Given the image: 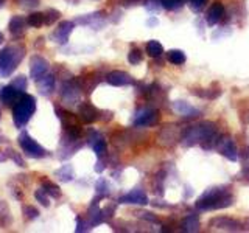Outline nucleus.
Wrapping results in <instances>:
<instances>
[{"label":"nucleus","instance_id":"6","mask_svg":"<svg viewBox=\"0 0 249 233\" xmlns=\"http://www.w3.org/2000/svg\"><path fill=\"white\" fill-rule=\"evenodd\" d=\"M75 28V22L72 20H62L58 23V27L54 28V31L52 33L50 39L54 44H59V45H66L69 42V37L72 34V31Z\"/></svg>","mask_w":249,"mask_h":233},{"label":"nucleus","instance_id":"40","mask_svg":"<svg viewBox=\"0 0 249 233\" xmlns=\"http://www.w3.org/2000/svg\"><path fill=\"white\" fill-rule=\"evenodd\" d=\"M18 5L20 8H25V10H31V8H36L39 5V0H18Z\"/></svg>","mask_w":249,"mask_h":233},{"label":"nucleus","instance_id":"15","mask_svg":"<svg viewBox=\"0 0 249 233\" xmlns=\"http://www.w3.org/2000/svg\"><path fill=\"white\" fill-rule=\"evenodd\" d=\"M27 27H28V23L23 16H13L10 19V23H8V30H10V33L14 39H20L25 34Z\"/></svg>","mask_w":249,"mask_h":233},{"label":"nucleus","instance_id":"41","mask_svg":"<svg viewBox=\"0 0 249 233\" xmlns=\"http://www.w3.org/2000/svg\"><path fill=\"white\" fill-rule=\"evenodd\" d=\"M106 165H107V162L105 157H98L97 163H95V173H103V171L106 169Z\"/></svg>","mask_w":249,"mask_h":233},{"label":"nucleus","instance_id":"51","mask_svg":"<svg viewBox=\"0 0 249 233\" xmlns=\"http://www.w3.org/2000/svg\"><path fill=\"white\" fill-rule=\"evenodd\" d=\"M0 120H2V112H0Z\"/></svg>","mask_w":249,"mask_h":233},{"label":"nucleus","instance_id":"34","mask_svg":"<svg viewBox=\"0 0 249 233\" xmlns=\"http://www.w3.org/2000/svg\"><path fill=\"white\" fill-rule=\"evenodd\" d=\"M8 154H10V160H13L18 166H20V168H27V163H25V160L22 159L20 152L11 150V148H8Z\"/></svg>","mask_w":249,"mask_h":233},{"label":"nucleus","instance_id":"50","mask_svg":"<svg viewBox=\"0 0 249 233\" xmlns=\"http://www.w3.org/2000/svg\"><path fill=\"white\" fill-rule=\"evenodd\" d=\"M5 5V0H0V8H2Z\"/></svg>","mask_w":249,"mask_h":233},{"label":"nucleus","instance_id":"38","mask_svg":"<svg viewBox=\"0 0 249 233\" xmlns=\"http://www.w3.org/2000/svg\"><path fill=\"white\" fill-rule=\"evenodd\" d=\"M75 221H76V227H75V232H76V233L88 232V230L90 229V224H89V222H86L81 216H76V217H75Z\"/></svg>","mask_w":249,"mask_h":233},{"label":"nucleus","instance_id":"49","mask_svg":"<svg viewBox=\"0 0 249 233\" xmlns=\"http://www.w3.org/2000/svg\"><path fill=\"white\" fill-rule=\"evenodd\" d=\"M3 41H5V37H3V34H2V31H0V45L3 44Z\"/></svg>","mask_w":249,"mask_h":233},{"label":"nucleus","instance_id":"32","mask_svg":"<svg viewBox=\"0 0 249 233\" xmlns=\"http://www.w3.org/2000/svg\"><path fill=\"white\" fill-rule=\"evenodd\" d=\"M11 85H14V87L18 89V90H20L22 93H25V90H27V87H28V80H27V76H25V75H19V76L13 78Z\"/></svg>","mask_w":249,"mask_h":233},{"label":"nucleus","instance_id":"10","mask_svg":"<svg viewBox=\"0 0 249 233\" xmlns=\"http://www.w3.org/2000/svg\"><path fill=\"white\" fill-rule=\"evenodd\" d=\"M22 95H23V93L16 89L14 85H11V84L0 87V103L8 106V107H13L16 103H18Z\"/></svg>","mask_w":249,"mask_h":233},{"label":"nucleus","instance_id":"42","mask_svg":"<svg viewBox=\"0 0 249 233\" xmlns=\"http://www.w3.org/2000/svg\"><path fill=\"white\" fill-rule=\"evenodd\" d=\"M10 160V154H8V150L0 151V163H5Z\"/></svg>","mask_w":249,"mask_h":233},{"label":"nucleus","instance_id":"33","mask_svg":"<svg viewBox=\"0 0 249 233\" xmlns=\"http://www.w3.org/2000/svg\"><path fill=\"white\" fill-rule=\"evenodd\" d=\"M35 199H36L42 207H50V199H52V198L45 193V190L42 188V186H41L39 190L35 191Z\"/></svg>","mask_w":249,"mask_h":233},{"label":"nucleus","instance_id":"46","mask_svg":"<svg viewBox=\"0 0 249 233\" xmlns=\"http://www.w3.org/2000/svg\"><path fill=\"white\" fill-rule=\"evenodd\" d=\"M11 194H13V196H14L16 199H18V200L22 199V191H20L19 188H13V190H11Z\"/></svg>","mask_w":249,"mask_h":233},{"label":"nucleus","instance_id":"18","mask_svg":"<svg viewBox=\"0 0 249 233\" xmlns=\"http://www.w3.org/2000/svg\"><path fill=\"white\" fill-rule=\"evenodd\" d=\"M106 81L111 85H115V87H122V85H128L134 83L131 75H128L126 72H122V70H115V72L107 73Z\"/></svg>","mask_w":249,"mask_h":233},{"label":"nucleus","instance_id":"5","mask_svg":"<svg viewBox=\"0 0 249 233\" xmlns=\"http://www.w3.org/2000/svg\"><path fill=\"white\" fill-rule=\"evenodd\" d=\"M81 84L78 80H73V78H69V80H64L61 84V98L66 104L75 106L80 104V97H81Z\"/></svg>","mask_w":249,"mask_h":233},{"label":"nucleus","instance_id":"45","mask_svg":"<svg viewBox=\"0 0 249 233\" xmlns=\"http://www.w3.org/2000/svg\"><path fill=\"white\" fill-rule=\"evenodd\" d=\"M119 2L123 5V6H132V5H136L139 0H119Z\"/></svg>","mask_w":249,"mask_h":233},{"label":"nucleus","instance_id":"28","mask_svg":"<svg viewBox=\"0 0 249 233\" xmlns=\"http://www.w3.org/2000/svg\"><path fill=\"white\" fill-rule=\"evenodd\" d=\"M27 23L31 28H39L44 25V13H31L27 16Z\"/></svg>","mask_w":249,"mask_h":233},{"label":"nucleus","instance_id":"4","mask_svg":"<svg viewBox=\"0 0 249 233\" xmlns=\"http://www.w3.org/2000/svg\"><path fill=\"white\" fill-rule=\"evenodd\" d=\"M18 143L20 146L22 152H25V155H28V157H31V159H44L45 155L49 154L45 148L39 145L27 131H22L19 134Z\"/></svg>","mask_w":249,"mask_h":233},{"label":"nucleus","instance_id":"35","mask_svg":"<svg viewBox=\"0 0 249 233\" xmlns=\"http://www.w3.org/2000/svg\"><path fill=\"white\" fill-rule=\"evenodd\" d=\"M128 61H129V64H132V66L139 64V62L142 61V50H140V49H132L128 53Z\"/></svg>","mask_w":249,"mask_h":233},{"label":"nucleus","instance_id":"1","mask_svg":"<svg viewBox=\"0 0 249 233\" xmlns=\"http://www.w3.org/2000/svg\"><path fill=\"white\" fill-rule=\"evenodd\" d=\"M27 49L20 44L6 45L0 50V78H10L25 56Z\"/></svg>","mask_w":249,"mask_h":233},{"label":"nucleus","instance_id":"16","mask_svg":"<svg viewBox=\"0 0 249 233\" xmlns=\"http://www.w3.org/2000/svg\"><path fill=\"white\" fill-rule=\"evenodd\" d=\"M36 85L42 97H50L54 92V87H56V76H54V73H47L41 80L36 81Z\"/></svg>","mask_w":249,"mask_h":233},{"label":"nucleus","instance_id":"9","mask_svg":"<svg viewBox=\"0 0 249 233\" xmlns=\"http://www.w3.org/2000/svg\"><path fill=\"white\" fill-rule=\"evenodd\" d=\"M73 22L78 23V25H83V27H90L93 30H101L106 25L105 14L100 13V11H95V13H92V14L80 16V17H76Z\"/></svg>","mask_w":249,"mask_h":233},{"label":"nucleus","instance_id":"37","mask_svg":"<svg viewBox=\"0 0 249 233\" xmlns=\"http://www.w3.org/2000/svg\"><path fill=\"white\" fill-rule=\"evenodd\" d=\"M162 8H165L168 11H175L178 8H181L182 0H160Z\"/></svg>","mask_w":249,"mask_h":233},{"label":"nucleus","instance_id":"23","mask_svg":"<svg viewBox=\"0 0 249 233\" xmlns=\"http://www.w3.org/2000/svg\"><path fill=\"white\" fill-rule=\"evenodd\" d=\"M111 183H109L105 177H100L98 181H97V183H95V193H97V196L93 198V200L92 202H97L98 204V200H101V199H105V198H107L109 194H111Z\"/></svg>","mask_w":249,"mask_h":233},{"label":"nucleus","instance_id":"14","mask_svg":"<svg viewBox=\"0 0 249 233\" xmlns=\"http://www.w3.org/2000/svg\"><path fill=\"white\" fill-rule=\"evenodd\" d=\"M216 150L220 151L224 157H228L229 160H232V162H235L237 159H238V151H237V146H235V143L232 142L231 138H228V137H223V138H220V140H216Z\"/></svg>","mask_w":249,"mask_h":233},{"label":"nucleus","instance_id":"2","mask_svg":"<svg viewBox=\"0 0 249 233\" xmlns=\"http://www.w3.org/2000/svg\"><path fill=\"white\" fill-rule=\"evenodd\" d=\"M233 204V196L228 193V190L221 186L209 188L196 202V208L199 210H220Z\"/></svg>","mask_w":249,"mask_h":233},{"label":"nucleus","instance_id":"39","mask_svg":"<svg viewBox=\"0 0 249 233\" xmlns=\"http://www.w3.org/2000/svg\"><path fill=\"white\" fill-rule=\"evenodd\" d=\"M206 3H207V0H189V6L195 13L202 11V8L206 6Z\"/></svg>","mask_w":249,"mask_h":233},{"label":"nucleus","instance_id":"12","mask_svg":"<svg viewBox=\"0 0 249 233\" xmlns=\"http://www.w3.org/2000/svg\"><path fill=\"white\" fill-rule=\"evenodd\" d=\"M88 142L90 145V148L93 150V152L97 154V157H106V152H107V145H106V140L105 137L100 134L97 131H90Z\"/></svg>","mask_w":249,"mask_h":233},{"label":"nucleus","instance_id":"13","mask_svg":"<svg viewBox=\"0 0 249 233\" xmlns=\"http://www.w3.org/2000/svg\"><path fill=\"white\" fill-rule=\"evenodd\" d=\"M78 118L83 123L90 124L100 118V111L90 103H81V104H78Z\"/></svg>","mask_w":249,"mask_h":233},{"label":"nucleus","instance_id":"17","mask_svg":"<svg viewBox=\"0 0 249 233\" xmlns=\"http://www.w3.org/2000/svg\"><path fill=\"white\" fill-rule=\"evenodd\" d=\"M210 225L216 230H224V232H238L241 229V224L231 217H216V219L210 221Z\"/></svg>","mask_w":249,"mask_h":233},{"label":"nucleus","instance_id":"27","mask_svg":"<svg viewBox=\"0 0 249 233\" xmlns=\"http://www.w3.org/2000/svg\"><path fill=\"white\" fill-rule=\"evenodd\" d=\"M167 59L175 66H181L185 62V53L182 50H170L167 53Z\"/></svg>","mask_w":249,"mask_h":233},{"label":"nucleus","instance_id":"48","mask_svg":"<svg viewBox=\"0 0 249 233\" xmlns=\"http://www.w3.org/2000/svg\"><path fill=\"white\" fill-rule=\"evenodd\" d=\"M2 143H8V137H5L2 132H0V145Z\"/></svg>","mask_w":249,"mask_h":233},{"label":"nucleus","instance_id":"30","mask_svg":"<svg viewBox=\"0 0 249 233\" xmlns=\"http://www.w3.org/2000/svg\"><path fill=\"white\" fill-rule=\"evenodd\" d=\"M61 17V13L58 10H54V8H50V10H47L44 13V25H49L52 27L54 22H58Z\"/></svg>","mask_w":249,"mask_h":233},{"label":"nucleus","instance_id":"21","mask_svg":"<svg viewBox=\"0 0 249 233\" xmlns=\"http://www.w3.org/2000/svg\"><path fill=\"white\" fill-rule=\"evenodd\" d=\"M223 16H224V6L220 2H216L215 5H212V6L209 8L207 16H206L207 23H209L210 27H213V25H216V23L221 20Z\"/></svg>","mask_w":249,"mask_h":233},{"label":"nucleus","instance_id":"26","mask_svg":"<svg viewBox=\"0 0 249 233\" xmlns=\"http://www.w3.org/2000/svg\"><path fill=\"white\" fill-rule=\"evenodd\" d=\"M41 186L45 190V193L49 194L52 199L61 198V188H59L56 183H53L52 181H49V179H42V181H41Z\"/></svg>","mask_w":249,"mask_h":233},{"label":"nucleus","instance_id":"8","mask_svg":"<svg viewBox=\"0 0 249 233\" xmlns=\"http://www.w3.org/2000/svg\"><path fill=\"white\" fill-rule=\"evenodd\" d=\"M159 121V114L154 109H140L139 112H136L132 124L137 128H143V126H153Z\"/></svg>","mask_w":249,"mask_h":233},{"label":"nucleus","instance_id":"20","mask_svg":"<svg viewBox=\"0 0 249 233\" xmlns=\"http://www.w3.org/2000/svg\"><path fill=\"white\" fill-rule=\"evenodd\" d=\"M54 177H58V181L62 183H69L75 179V169L70 163H64L54 171Z\"/></svg>","mask_w":249,"mask_h":233},{"label":"nucleus","instance_id":"52","mask_svg":"<svg viewBox=\"0 0 249 233\" xmlns=\"http://www.w3.org/2000/svg\"><path fill=\"white\" fill-rule=\"evenodd\" d=\"M248 177H249V173H248Z\"/></svg>","mask_w":249,"mask_h":233},{"label":"nucleus","instance_id":"7","mask_svg":"<svg viewBox=\"0 0 249 233\" xmlns=\"http://www.w3.org/2000/svg\"><path fill=\"white\" fill-rule=\"evenodd\" d=\"M49 68H50L49 61L39 56V54H35V56L30 58V76L35 81L41 80L44 75L49 73Z\"/></svg>","mask_w":249,"mask_h":233},{"label":"nucleus","instance_id":"25","mask_svg":"<svg viewBox=\"0 0 249 233\" xmlns=\"http://www.w3.org/2000/svg\"><path fill=\"white\" fill-rule=\"evenodd\" d=\"M181 230L182 232H198L199 230V217L196 215H189L187 217H184V221L181 224Z\"/></svg>","mask_w":249,"mask_h":233},{"label":"nucleus","instance_id":"19","mask_svg":"<svg viewBox=\"0 0 249 233\" xmlns=\"http://www.w3.org/2000/svg\"><path fill=\"white\" fill-rule=\"evenodd\" d=\"M173 111L176 112V114H179V115H182V116H196V115H199V111L196 107H193V106H190L187 101H184V100H176V101H173Z\"/></svg>","mask_w":249,"mask_h":233},{"label":"nucleus","instance_id":"43","mask_svg":"<svg viewBox=\"0 0 249 233\" xmlns=\"http://www.w3.org/2000/svg\"><path fill=\"white\" fill-rule=\"evenodd\" d=\"M146 25H148V27H156V25H159L158 17H154V16H151V17L146 20Z\"/></svg>","mask_w":249,"mask_h":233},{"label":"nucleus","instance_id":"44","mask_svg":"<svg viewBox=\"0 0 249 233\" xmlns=\"http://www.w3.org/2000/svg\"><path fill=\"white\" fill-rule=\"evenodd\" d=\"M18 182H20L22 185H28V176H23V174H19L18 179H16Z\"/></svg>","mask_w":249,"mask_h":233},{"label":"nucleus","instance_id":"31","mask_svg":"<svg viewBox=\"0 0 249 233\" xmlns=\"http://www.w3.org/2000/svg\"><path fill=\"white\" fill-rule=\"evenodd\" d=\"M22 213H23V217H25L27 221H35L39 217V210L33 205H23L22 207Z\"/></svg>","mask_w":249,"mask_h":233},{"label":"nucleus","instance_id":"22","mask_svg":"<svg viewBox=\"0 0 249 233\" xmlns=\"http://www.w3.org/2000/svg\"><path fill=\"white\" fill-rule=\"evenodd\" d=\"M106 217H105V212L103 208H100L97 202H92L90 207H89V224L90 227H95V225L105 222Z\"/></svg>","mask_w":249,"mask_h":233},{"label":"nucleus","instance_id":"29","mask_svg":"<svg viewBox=\"0 0 249 233\" xmlns=\"http://www.w3.org/2000/svg\"><path fill=\"white\" fill-rule=\"evenodd\" d=\"M146 53L150 54L151 58H159L163 53V47L158 41H150L146 44Z\"/></svg>","mask_w":249,"mask_h":233},{"label":"nucleus","instance_id":"47","mask_svg":"<svg viewBox=\"0 0 249 233\" xmlns=\"http://www.w3.org/2000/svg\"><path fill=\"white\" fill-rule=\"evenodd\" d=\"M44 42H45V39H44V37H39V39H36V42H35V47H36V49H39V50H41L42 47H44Z\"/></svg>","mask_w":249,"mask_h":233},{"label":"nucleus","instance_id":"11","mask_svg":"<svg viewBox=\"0 0 249 233\" xmlns=\"http://www.w3.org/2000/svg\"><path fill=\"white\" fill-rule=\"evenodd\" d=\"M120 204H129V205H146L148 204V196L142 188H134L132 191L123 194L119 199Z\"/></svg>","mask_w":249,"mask_h":233},{"label":"nucleus","instance_id":"36","mask_svg":"<svg viewBox=\"0 0 249 233\" xmlns=\"http://www.w3.org/2000/svg\"><path fill=\"white\" fill-rule=\"evenodd\" d=\"M162 8V3H160V0H146L145 2V10L148 13H159V10Z\"/></svg>","mask_w":249,"mask_h":233},{"label":"nucleus","instance_id":"3","mask_svg":"<svg viewBox=\"0 0 249 233\" xmlns=\"http://www.w3.org/2000/svg\"><path fill=\"white\" fill-rule=\"evenodd\" d=\"M36 100L33 95H28V93H23L19 98V101L13 106V120L16 128H25V124L31 120V116L36 112Z\"/></svg>","mask_w":249,"mask_h":233},{"label":"nucleus","instance_id":"24","mask_svg":"<svg viewBox=\"0 0 249 233\" xmlns=\"http://www.w3.org/2000/svg\"><path fill=\"white\" fill-rule=\"evenodd\" d=\"M11 222H13V216L10 212V207H8L5 200H0V227L2 229L10 227Z\"/></svg>","mask_w":249,"mask_h":233}]
</instances>
